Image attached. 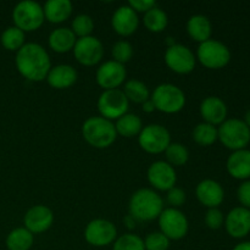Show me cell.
<instances>
[{"mask_svg":"<svg viewBox=\"0 0 250 250\" xmlns=\"http://www.w3.org/2000/svg\"><path fill=\"white\" fill-rule=\"evenodd\" d=\"M54 222V214L45 205H34L29 208L23 217L24 229L31 233L38 234L48 231Z\"/></svg>","mask_w":250,"mask_h":250,"instance_id":"obj_16","label":"cell"},{"mask_svg":"<svg viewBox=\"0 0 250 250\" xmlns=\"http://www.w3.org/2000/svg\"><path fill=\"white\" fill-rule=\"evenodd\" d=\"M232 250H250V241L241 242V243L237 244Z\"/></svg>","mask_w":250,"mask_h":250,"instance_id":"obj_42","label":"cell"},{"mask_svg":"<svg viewBox=\"0 0 250 250\" xmlns=\"http://www.w3.org/2000/svg\"><path fill=\"white\" fill-rule=\"evenodd\" d=\"M14 26L19 27L23 32H32L38 29L43 24V6L33 0H22L15 5L12 10Z\"/></svg>","mask_w":250,"mask_h":250,"instance_id":"obj_6","label":"cell"},{"mask_svg":"<svg viewBox=\"0 0 250 250\" xmlns=\"http://www.w3.org/2000/svg\"><path fill=\"white\" fill-rule=\"evenodd\" d=\"M111 55L112 60L125 65V63L128 62L132 59V56H133V46H132V44L129 43L128 41H125V39L117 41L116 43L112 45Z\"/></svg>","mask_w":250,"mask_h":250,"instance_id":"obj_35","label":"cell"},{"mask_svg":"<svg viewBox=\"0 0 250 250\" xmlns=\"http://www.w3.org/2000/svg\"><path fill=\"white\" fill-rule=\"evenodd\" d=\"M126 76L127 71L125 65L115 60H107L98 67L95 80L104 90L116 89L125 82Z\"/></svg>","mask_w":250,"mask_h":250,"instance_id":"obj_14","label":"cell"},{"mask_svg":"<svg viewBox=\"0 0 250 250\" xmlns=\"http://www.w3.org/2000/svg\"><path fill=\"white\" fill-rule=\"evenodd\" d=\"M138 143L146 153L160 154L164 153L166 148L170 146L171 134L163 125H146L138 134Z\"/></svg>","mask_w":250,"mask_h":250,"instance_id":"obj_8","label":"cell"},{"mask_svg":"<svg viewBox=\"0 0 250 250\" xmlns=\"http://www.w3.org/2000/svg\"><path fill=\"white\" fill-rule=\"evenodd\" d=\"M186 199H187V195H186V192L180 187H173L171 189L167 190V194H166V200H167L168 204L171 205L170 208H178L181 205H183L186 203Z\"/></svg>","mask_w":250,"mask_h":250,"instance_id":"obj_38","label":"cell"},{"mask_svg":"<svg viewBox=\"0 0 250 250\" xmlns=\"http://www.w3.org/2000/svg\"><path fill=\"white\" fill-rule=\"evenodd\" d=\"M49 85L56 89H66L71 87L77 81V71L72 65L68 63H60L53 66L46 76Z\"/></svg>","mask_w":250,"mask_h":250,"instance_id":"obj_21","label":"cell"},{"mask_svg":"<svg viewBox=\"0 0 250 250\" xmlns=\"http://www.w3.org/2000/svg\"><path fill=\"white\" fill-rule=\"evenodd\" d=\"M237 197L239 203L247 209H250V180H246L239 185L237 189Z\"/></svg>","mask_w":250,"mask_h":250,"instance_id":"obj_39","label":"cell"},{"mask_svg":"<svg viewBox=\"0 0 250 250\" xmlns=\"http://www.w3.org/2000/svg\"><path fill=\"white\" fill-rule=\"evenodd\" d=\"M197 59L208 68H221L231 60L229 46L216 39H208L199 43L197 49Z\"/></svg>","mask_w":250,"mask_h":250,"instance_id":"obj_7","label":"cell"},{"mask_svg":"<svg viewBox=\"0 0 250 250\" xmlns=\"http://www.w3.org/2000/svg\"><path fill=\"white\" fill-rule=\"evenodd\" d=\"M115 128H116L117 134L131 138V137L138 136L141 133L142 128H143V122L138 115L127 112L116 120Z\"/></svg>","mask_w":250,"mask_h":250,"instance_id":"obj_26","label":"cell"},{"mask_svg":"<svg viewBox=\"0 0 250 250\" xmlns=\"http://www.w3.org/2000/svg\"><path fill=\"white\" fill-rule=\"evenodd\" d=\"M155 110L165 114H176L186 105V94L180 87L172 83H161L150 94Z\"/></svg>","mask_w":250,"mask_h":250,"instance_id":"obj_4","label":"cell"},{"mask_svg":"<svg viewBox=\"0 0 250 250\" xmlns=\"http://www.w3.org/2000/svg\"><path fill=\"white\" fill-rule=\"evenodd\" d=\"M165 156L167 163L171 166H183L189 159V151L185 144L181 143H170L166 148Z\"/></svg>","mask_w":250,"mask_h":250,"instance_id":"obj_32","label":"cell"},{"mask_svg":"<svg viewBox=\"0 0 250 250\" xmlns=\"http://www.w3.org/2000/svg\"><path fill=\"white\" fill-rule=\"evenodd\" d=\"M24 32L16 26H10L2 31L0 42L10 51H17L24 45Z\"/></svg>","mask_w":250,"mask_h":250,"instance_id":"obj_30","label":"cell"},{"mask_svg":"<svg viewBox=\"0 0 250 250\" xmlns=\"http://www.w3.org/2000/svg\"><path fill=\"white\" fill-rule=\"evenodd\" d=\"M125 95L127 97L128 102L139 103L143 104L148 99H150V92L146 84H144L142 81L139 80H128L125 83L124 89Z\"/></svg>","mask_w":250,"mask_h":250,"instance_id":"obj_29","label":"cell"},{"mask_svg":"<svg viewBox=\"0 0 250 250\" xmlns=\"http://www.w3.org/2000/svg\"><path fill=\"white\" fill-rule=\"evenodd\" d=\"M200 115L204 119V122L210 125H221L227 117V105L221 98L210 95L200 103Z\"/></svg>","mask_w":250,"mask_h":250,"instance_id":"obj_20","label":"cell"},{"mask_svg":"<svg viewBox=\"0 0 250 250\" xmlns=\"http://www.w3.org/2000/svg\"><path fill=\"white\" fill-rule=\"evenodd\" d=\"M72 51L78 62L85 66H94L103 59L104 46L99 38L94 36H88L77 38Z\"/></svg>","mask_w":250,"mask_h":250,"instance_id":"obj_13","label":"cell"},{"mask_svg":"<svg viewBox=\"0 0 250 250\" xmlns=\"http://www.w3.org/2000/svg\"><path fill=\"white\" fill-rule=\"evenodd\" d=\"M128 5L137 14L138 12H144L146 14L151 7L156 6V1L155 0H129Z\"/></svg>","mask_w":250,"mask_h":250,"instance_id":"obj_40","label":"cell"},{"mask_svg":"<svg viewBox=\"0 0 250 250\" xmlns=\"http://www.w3.org/2000/svg\"><path fill=\"white\" fill-rule=\"evenodd\" d=\"M112 250H146L144 241L134 233H125L117 237L112 244Z\"/></svg>","mask_w":250,"mask_h":250,"instance_id":"obj_34","label":"cell"},{"mask_svg":"<svg viewBox=\"0 0 250 250\" xmlns=\"http://www.w3.org/2000/svg\"><path fill=\"white\" fill-rule=\"evenodd\" d=\"M243 121L246 122L247 126H248L249 128H250V109L248 110V111L246 112V116H244V120H243Z\"/></svg>","mask_w":250,"mask_h":250,"instance_id":"obj_44","label":"cell"},{"mask_svg":"<svg viewBox=\"0 0 250 250\" xmlns=\"http://www.w3.org/2000/svg\"><path fill=\"white\" fill-rule=\"evenodd\" d=\"M227 171L232 177L237 180H249L250 178V150L239 149L234 150L227 159Z\"/></svg>","mask_w":250,"mask_h":250,"instance_id":"obj_22","label":"cell"},{"mask_svg":"<svg viewBox=\"0 0 250 250\" xmlns=\"http://www.w3.org/2000/svg\"><path fill=\"white\" fill-rule=\"evenodd\" d=\"M71 29H72L75 36L78 37V38L92 36V32L94 29V20L88 14L77 15L72 20Z\"/></svg>","mask_w":250,"mask_h":250,"instance_id":"obj_33","label":"cell"},{"mask_svg":"<svg viewBox=\"0 0 250 250\" xmlns=\"http://www.w3.org/2000/svg\"><path fill=\"white\" fill-rule=\"evenodd\" d=\"M139 24L138 14L127 5H121L115 10L111 17V26L120 36H131L137 31Z\"/></svg>","mask_w":250,"mask_h":250,"instance_id":"obj_18","label":"cell"},{"mask_svg":"<svg viewBox=\"0 0 250 250\" xmlns=\"http://www.w3.org/2000/svg\"><path fill=\"white\" fill-rule=\"evenodd\" d=\"M227 233L233 238H243L250 232V209L236 207L225 217Z\"/></svg>","mask_w":250,"mask_h":250,"instance_id":"obj_17","label":"cell"},{"mask_svg":"<svg viewBox=\"0 0 250 250\" xmlns=\"http://www.w3.org/2000/svg\"><path fill=\"white\" fill-rule=\"evenodd\" d=\"M142 109H143L144 112H148L149 114V112H153L155 110V106H154V103L150 99H148L142 104Z\"/></svg>","mask_w":250,"mask_h":250,"instance_id":"obj_41","label":"cell"},{"mask_svg":"<svg viewBox=\"0 0 250 250\" xmlns=\"http://www.w3.org/2000/svg\"><path fill=\"white\" fill-rule=\"evenodd\" d=\"M33 233L24 227H17L7 234L5 244L9 250H29L33 246Z\"/></svg>","mask_w":250,"mask_h":250,"instance_id":"obj_27","label":"cell"},{"mask_svg":"<svg viewBox=\"0 0 250 250\" xmlns=\"http://www.w3.org/2000/svg\"><path fill=\"white\" fill-rule=\"evenodd\" d=\"M125 222H126V224H128V227L129 229H133L134 226H136V220L133 219V217L131 216V215H128V216L126 217V219H125Z\"/></svg>","mask_w":250,"mask_h":250,"instance_id":"obj_43","label":"cell"},{"mask_svg":"<svg viewBox=\"0 0 250 250\" xmlns=\"http://www.w3.org/2000/svg\"><path fill=\"white\" fill-rule=\"evenodd\" d=\"M192 137L195 143L199 146H211L217 139V128L216 126L208 124V122H200L193 128Z\"/></svg>","mask_w":250,"mask_h":250,"instance_id":"obj_31","label":"cell"},{"mask_svg":"<svg viewBox=\"0 0 250 250\" xmlns=\"http://www.w3.org/2000/svg\"><path fill=\"white\" fill-rule=\"evenodd\" d=\"M166 43H167V46L173 45V44H176L175 38H172V37H167V41H166Z\"/></svg>","mask_w":250,"mask_h":250,"instance_id":"obj_45","label":"cell"},{"mask_svg":"<svg viewBox=\"0 0 250 250\" xmlns=\"http://www.w3.org/2000/svg\"><path fill=\"white\" fill-rule=\"evenodd\" d=\"M143 241L146 250H167L170 247V239L160 231L151 232Z\"/></svg>","mask_w":250,"mask_h":250,"instance_id":"obj_36","label":"cell"},{"mask_svg":"<svg viewBox=\"0 0 250 250\" xmlns=\"http://www.w3.org/2000/svg\"><path fill=\"white\" fill-rule=\"evenodd\" d=\"M195 61L197 59L193 51L183 44H173L167 46L165 51L166 65L176 73L185 75L192 72L195 67Z\"/></svg>","mask_w":250,"mask_h":250,"instance_id":"obj_12","label":"cell"},{"mask_svg":"<svg viewBox=\"0 0 250 250\" xmlns=\"http://www.w3.org/2000/svg\"><path fill=\"white\" fill-rule=\"evenodd\" d=\"M195 195L203 205L211 209V208H219V205L224 202L225 190L217 181L207 178L200 181L197 185Z\"/></svg>","mask_w":250,"mask_h":250,"instance_id":"obj_19","label":"cell"},{"mask_svg":"<svg viewBox=\"0 0 250 250\" xmlns=\"http://www.w3.org/2000/svg\"><path fill=\"white\" fill-rule=\"evenodd\" d=\"M129 102L125 95L124 90L119 89H106L98 98V110L100 116L110 120H117L122 115L127 114Z\"/></svg>","mask_w":250,"mask_h":250,"instance_id":"obj_10","label":"cell"},{"mask_svg":"<svg viewBox=\"0 0 250 250\" xmlns=\"http://www.w3.org/2000/svg\"><path fill=\"white\" fill-rule=\"evenodd\" d=\"M72 2L70 0H48L43 5L44 17L51 23H61L72 14Z\"/></svg>","mask_w":250,"mask_h":250,"instance_id":"obj_23","label":"cell"},{"mask_svg":"<svg viewBox=\"0 0 250 250\" xmlns=\"http://www.w3.org/2000/svg\"><path fill=\"white\" fill-rule=\"evenodd\" d=\"M144 26L149 29L150 32L154 33H159V32H163L166 28L168 23V17L167 14L164 11L161 7H159L158 5L154 7H151L150 10L144 14Z\"/></svg>","mask_w":250,"mask_h":250,"instance_id":"obj_28","label":"cell"},{"mask_svg":"<svg viewBox=\"0 0 250 250\" xmlns=\"http://www.w3.org/2000/svg\"><path fill=\"white\" fill-rule=\"evenodd\" d=\"M159 220L161 233L165 234L170 241H178L186 237L189 229L188 219L185 212L176 208H166L163 210Z\"/></svg>","mask_w":250,"mask_h":250,"instance_id":"obj_9","label":"cell"},{"mask_svg":"<svg viewBox=\"0 0 250 250\" xmlns=\"http://www.w3.org/2000/svg\"><path fill=\"white\" fill-rule=\"evenodd\" d=\"M84 238L93 247H106L117 238V229L111 221L94 219L85 226Z\"/></svg>","mask_w":250,"mask_h":250,"instance_id":"obj_11","label":"cell"},{"mask_svg":"<svg viewBox=\"0 0 250 250\" xmlns=\"http://www.w3.org/2000/svg\"><path fill=\"white\" fill-rule=\"evenodd\" d=\"M187 32L190 36V38L199 42V43H203V42L210 39L212 32V26L209 17L202 14L190 16L187 21Z\"/></svg>","mask_w":250,"mask_h":250,"instance_id":"obj_25","label":"cell"},{"mask_svg":"<svg viewBox=\"0 0 250 250\" xmlns=\"http://www.w3.org/2000/svg\"><path fill=\"white\" fill-rule=\"evenodd\" d=\"M217 139L231 150L244 149L250 142V128L241 119H226L217 128Z\"/></svg>","mask_w":250,"mask_h":250,"instance_id":"obj_5","label":"cell"},{"mask_svg":"<svg viewBox=\"0 0 250 250\" xmlns=\"http://www.w3.org/2000/svg\"><path fill=\"white\" fill-rule=\"evenodd\" d=\"M49 46L56 53H67L75 46L77 37L68 27H59L49 34Z\"/></svg>","mask_w":250,"mask_h":250,"instance_id":"obj_24","label":"cell"},{"mask_svg":"<svg viewBox=\"0 0 250 250\" xmlns=\"http://www.w3.org/2000/svg\"><path fill=\"white\" fill-rule=\"evenodd\" d=\"M82 136L88 144L98 149L111 146L117 137L115 124L103 116H90L83 122Z\"/></svg>","mask_w":250,"mask_h":250,"instance_id":"obj_3","label":"cell"},{"mask_svg":"<svg viewBox=\"0 0 250 250\" xmlns=\"http://www.w3.org/2000/svg\"><path fill=\"white\" fill-rule=\"evenodd\" d=\"M148 181L155 189L165 190L173 188L177 182V173L173 166H171L167 161L159 160L151 164L148 168Z\"/></svg>","mask_w":250,"mask_h":250,"instance_id":"obj_15","label":"cell"},{"mask_svg":"<svg viewBox=\"0 0 250 250\" xmlns=\"http://www.w3.org/2000/svg\"><path fill=\"white\" fill-rule=\"evenodd\" d=\"M15 65L24 78L33 82L45 80L51 68L48 51L43 45L34 42L24 43V45L16 51Z\"/></svg>","mask_w":250,"mask_h":250,"instance_id":"obj_1","label":"cell"},{"mask_svg":"<svg viewBox=\"0 0 250 250\" xmlns=\"http://www.w3.org/2000/svg\"><path fill=\"white\" fill-rule=\"evenodd\" d=\"M129 215L138 221H153L164 210V200L150 188H141L132 194L128 203Z\"/></svg>","mask_w":250,"mask_h":250,"instance_id":"obj_2","label":"cell"},{"mask_svg":"<svg viewBox=\"0 0 250 250\" xmlns=\"http://www.w3.org/2000/svg\"><path fill=\"white\" fill-rule=\"evenodd\" d=\"M204 221L210 229H219L225 224L224 212L219 208H211L205 214Z\"/></svg>","mask_w":250,"mask_h":250,"instance_id":"obj_37","label":"cell"}]
</instances>
